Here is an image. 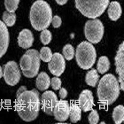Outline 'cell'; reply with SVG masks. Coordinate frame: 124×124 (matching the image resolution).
Returning a JSON list of instances; mask_svg holds the SVG:
<instances>
[{"label": "cell", "mask_w": 124, "mask_h": 124, "mask_svg": "<svg viewBox=\"0 0 124 124\" xmlns=\"http://www.w3.org/2000/svg\"><path fill=\"white\" fill-rule=\"evenodd\" d=\"M69 117L71 123H76L81 119V109L76 103H72L70 105Z\"/></svg>", "instance_id": "cell-18"}, {"label": "cell", "mask_w": 124, "mask_h": 124, "mask_svg": "<svg viewBox=\"0 0 124 124\" xmlns=\"http://www.w3.org/2000/svg\"><path fill=\"white\" fill-rule=\"evenodd\" d=\"M50 85H51L52 88L54 90H59L61 88L62 85V81L61 79L59 78L58 77H55L52 78L51 80Z\"/></svg>", "instance_id": "cell-28"}, {"label": "cell", "mask_w": 124, "mask_h": 124, "mask_svg": "<svg viewBox=\"0 0 124 124\" xmlns=\"http://www.w3.org/2000/svg\"><path fill=\"white\" fill-rule=\"evenodd\" d=\"M40 60L39 52L37 50L32 49L26 51L19 62L23 75L29 78L36 77L40 69Z\"/></svg>", "instance_id": "cell-6"}, {"label": "cell", "mask_w": 124, "mask_h": 124, "mask_svg": "<svg viewBox=\"0 0 124 124\" xmlns=\"http://www.w3.org/2000/svg\"><path fill=\"white\" fill-rule=\"evenodd\" d=\"M34 41L32 32L28 29H23L20 31L17 37L19 46L24 49H27L31 47Z\"/></svg>", "instance_id": "cell-15"}, {"label": "cell", "mask_w": 124, "mask_h": 124, "mask_svg": "<svg viewBox=\"0 0 124 124\" xmlns=\"http://www.w3.org/2000/svg\"><path fill=\"white\" fill-rule=\"evenodd\" d=\"M59 89L60 90L59 92V95L60 98L61 99H64L65 98H66L68 95V91L66 90V89H65L64 87H62L60 88Z\"/></svg>", "instance_id": "cell-30"}, {"label": "cell", "mask_w": 124, "mask_h": 124, "mask_svg": "<svg viewBox=\"0 0 124 124\" xmlns=\"http://www.w3.org/2000/svg\"><path fill=\"white\" fill-rule=\"evenodd\" d=\"M115 65L116 72L119 76L118 81L120 89L124 91V43L120 44L117 54L115 57Z\"/></svg>", "instance_id": "cell-11"}, {"label": "cell", "mask_w": 124, "mask_h": 124, "mask_svg": "<svg viewBox=\"0 0 124 124\" xmlns=\"http://www.w3.org/2000/svg\"><path fill=\"white\" fill-rule=\"evenodd\" d=\"M9 43V34L6 25L0 20V59L6 53Z\"/></svg>", "instance_id": "cell-14"}, {"label": "cell", "mask_w": 124, "mask_h": 124, "mask_svg": "<svg viewBox=\"0 0 124 124\" xmlns=\"http://www.w3.org/2000/svg\"><path fill=\"white\" fill-rule=\"evenodd\" d=\"M3 20L7 26L12 27L16 22V15L15 13H10L5 11L3 15Z\"/></svg>", "instance_id": "cell-22"}, {"label": "cell", "mask_w": 124, "mask_h": 124, "mask_svg": "<svg viewBox=\"0 0 124 124\" xmlns=\"http://www.w3.org/2000/svg\"><path fill=\"white\" fill-rule=\"evenodd\" d=\"M75 54L77 63L82 69L88 70L95 63L97 57L95 48L88 41H83L79 44Z\"/></svg>", "instance_id": "cell-5"}, {"label": "cell", "mask_w": 124, "mask_h": 124, "mask_svg": "<svg viewBox=\"0 0 124 124\" xmlns=\"http://www.w3.org/2000/svg\"><path fill=\"white\" fill-rule=\"evenodd\" d=\"M76 8L85 16L94 19L101 16L109 6L110 0H75Z\"/></svg>", "instance_id": "cell-4"}, {"label": "cell", "mask_w": 124, "mask_h": 124, "mask_svg": "<svg viewBox=\"0 0 124 124\" xmlns=\"http://www.w3.org/2000/svg\"><path fill=\"white\" fill-rule=\"evenodd\" d=\"M57 101L58 97L55 92L51 90L45 91L40 99L41 107L44 113L53 116V111Z\"/></svg>", "instance_id": "cell-10"}, {"label": "cell", "mask_w": 124, "mask_h": 124, "mask_svg": "<svg viewBox=\"0 0 124 124\" xmlns=\"http://www.w3.org/2000/svg\"><path fill=\"white\" fill-rule=\"evenodd\" d=\"M112 118L116 124H120L124 121V107L119 105L114 108L112 113Z\"/></svg>", "instance_id": "cell-21"}, {"label": "cell", "mask_w": 124, "mask_h": 124, "mask_svg": "<svg viewBox=\"0 0 124 124\" xmlns=\"http://www.w3.org/2000/svg\"><path fill=\"white\" fill-rule=\"evenodd\" d=\"M53 53L50 48L48 47H43L41 49L39 52L40 60L45 63H49L52 58Z\"/></svg>", "instance_id": "cell-23"}, {"label": "cell", "mask_w": 124, "mask_h": 124, "mask_svg": "<svg viewBox=\"0 0 124 124\" xmlns=\"http://www.w3.org/2000/svg\"><path fill=\"white\" fill-rule=\"evenodd\" d=\"M51 83V80L48 75L45 72L42 71L38 75L36 79V86L40 91L48 89Z\"/></svg>", "instance_id": "cell-17"}, {"label": "cell", "mask_w": 124, "mask_h": 124, "mask_svg": "<svg viewBox=\"0 0 124 124\" xmlns=\"http://www.w3.org/2000/svg\"><path fill=\"white\" fill-rule=\"evenodd\" d=\"M3 77L6 83L11 86L16 85L21 78V73L16 62L9 61L4 66Z\"/></svg>", "instance_id": "cell-8"}, {"label": "cell", "mask_w": 124, "mask_h": 124, "mask_svg": "<svg viewBox=\"0 0 124 124\" xmlns=\"http://www.w3.org/2000/svg\"><path fill=\"white\" fill-rule=\"evenodd\" d=\"M110 62L107 56H103L100 57L97 64V70L99 73L104 74L109 70Z\"/></svg>", "instance_id": "cell-20"}, {"label": "cell", "mask_w": 124, "mask_h": 124, "mask_svg": "<svg viewBox=\"0 0 124 124\" xmlns=\"http://www.w3.org/2000/svg\"><path fill=\"white\" fill-rule=\"evenodd\" d=\"M78 104L81 110L84 112L91 110L94 105V99L92 91L88 89L82 90L79 96Z\"/></svg>", "instance_id": "cell-13"}, {"label": "cell", "mask_w": 124, "mask_h": 124, "mask_svg": "<svg viewBox=\"0 0 124 124\" xmlns=\"http://www.w3.org/2000/svg\"><path fill=\"white\" fill-rule=\"evenodd\" d=\"M3 77V69L2 67L0 66V79Z\"/></svg>", "instance_id": "cell-32"}, {"label": "cell", "mask_w": 124, "mask_h": 124, "mask_svg": "<svg viewBox=\"0 0 124 124\" xmlns=\"http://www.w3.org/2000/svg\"><path fill=\"white\" fill-rule=\"evenodd\" d=\"M20 0H5V6L7 11L15 13L18 8Z\"/></svg>", "instance_id": "cell-25"}, {"label": "cell", "mask_w": 124, "mask_h": 124, "mask_svg": "<svg viewBox=\"0 0 124 124\" xmlns=\"http://www.w3.org/2000/svg\"><path fill=\"white\" fill-rule=\"evenodd\" d=\"M42 31L40 34V40L43 45H46L51 42L52 36L51 32L47 28Z\"/></svg>", "instance_id": "cell-26"}, {"label": "cell", "mask_w": 124, "mask_h": 124, "mask_svg": "<svg viewBox=\"0 0 124 124\" xmlns=\"http://www.w3.org/2000/svg\"><path fill=\"white\" fill-rule=\"evenodd\" d=\"M65 58L60 53L56 52L53 54L52 58L48 63V69L50 73L56 77L63 74L66 69Z\"/></svg>", "instance_id": "cell-9"}, {"label": "cell", "mask_w": 124, "mask_h": 124, "mask_svg": "<svg viewBox=\"0 0 124 124\" xmlns=\"http://www.w3.org/2000/svg\"><path fill=\"white\" fill-rule=\"evenodd\" d=\"M70 106L67 100L61 99L58 100L53 111V115L59 122H63L67 121L69 118Z\"/></svg>", "instance_id": "cell-12"}, {"label": "cell", "mask_w": 124, "mask_h": 124, "mask_svg": "<svg viewBox=\"0 0 124 124\" xmlns=\"http://www.w3.org/2000/svg\"><path fill=\"white\" fill-rule=\"evenodd\" d=\"M64 57L68 61L71 60L74 58L75 51L73 46L70 44H66L63 49Z\"/></svg>", "instance_id": "cell-24"}, {"label": "cell", "mask_w": 124, "mask_h": 124, "mask_svg": "<svg viewBox=\"0 0 124 124\" xmlns=\"http://www.w3.org/2000/svg\"><path fill=\"white\" fill-rule=\"evenodd\" d=\"M51 23L54 28H58L60 27L62 24L61 18L57 15L53 17H52Z\"/></svg>", "instance_id": "cell-29"}, {"label": "cell", "mask_w": 124, "mask_h": 124, "mask_svg": "<svg viewBox=\"0 0 124 124\" xmlns=\"http://www.w3.org/2000/svg\"><path fill=\"white\" fill-rule=\"evenodd\" d=\"M52 10L44 0H37L30 8L29 19L32 26L40 31L47 28L52 19Z\"/></svg>", "instance_id": "cell-3"}, {"label": "cell", "mask_w": 124, "mask_h": 124, "mask_svg": "<svg viewBox=\"0 0 124 124\" xmlns=\"http://www.w3.org/2000/svg\"><path fill=\"white\" fill-rule=\"evenodd\" d=\"M41 102L39 92L33 89L27 90L25 86L20 87L16 92L15 108L23 121L30 122L38 116Z\"/></svg>", "instance_id": "cell-1"}, {"label": "cell", "mask_w": 124, "mask_h": 124, "mask_svg": "<svg viewBox=\"0 0 124 124\" xmlns=\"http://www.w3.org/2000/svg\"><path fill=\"white\" fill-rule=\"evenodd\" d=\"M89 123L91 124H96L99 121V116L96 110H93L88 117Z\"/></svg>", "instance_id": "cell-27"}, {"label": "cell", "mask_w": 124, "mask_h": 124, "mask_svg": "<svg viewBox=\"0 0 124 124\" xmlns=\"http://www.w3.org/2000/svg\"><path fill=\"white\" fill-rule=\"evenodd\" d=\"M84 33L89 42L92 44H97L101 41L104 35V25L99 19L88 20L85 24Z\"/></svg>", "instance_id": "cell-7"}, {"label": "cell", "mask_w": 124, "mask_h": 124, "mask_svg": "<svg viewBox=\"0 0 124 124\" xmlns=\"http://www.w3.org/2000/svg\"><path fill=\"white\" fill-rule=\"evenodd\" d=\"M55 1L58 5L60 6H63L67 3L68 0H55Z\"/></svg>", "instance_id": "cell-31"}, {"label": "cell", "mask_w": 124, "mask_h": 124, "mask_svg": "<svg viewBox=\"0 0 124 124\" xmlns=\"http://www.w3.org/2000/svg\"><path fill=\"white\" fill-rule=\"evenodd\" d=\"M122 8L118 2L113 1L109 4L108 15L109 18L112 21H117L118 20L122 15Z\"/></svg>", "instance_id": "cell-16"}, {"label": "cell", "mask_w": 124, "mask_h": 124, "mask_svg": "<svg viewBox=\"0 0 124 124\" xmlns=\"http://www.w3.org/2000/svg\"><path fill=\"white\" fill-rule=\"evenodd\" d=\"M120 86L118 80L112 74H107L99 81L97 94L99 101L104 105H110L119 96Z\"/></svg>", "instance_id": "cell-2"}, {"label": "cell", "mask_w": 124, "mask_h": 124, "mask_svg": "<svg viewBox=\"0 0 124 124\" xmlns=\"http://www.w3.org/2000/svg\"><path fill=\"white\" fill-rule=\"evenodd\" d=\"M99 75L96 70L92 69L88 71L85 76V82L86 84L91 87H95L99 79Z\"/></svg>", "instance_id": "cell-19"}]
</instances>
